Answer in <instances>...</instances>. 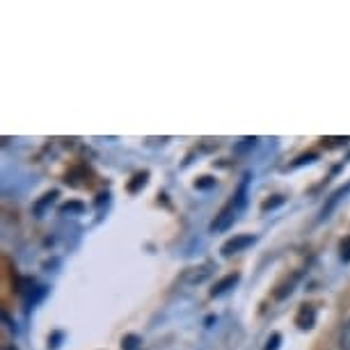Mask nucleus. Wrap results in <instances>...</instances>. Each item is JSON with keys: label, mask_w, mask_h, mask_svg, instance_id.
Listing matches in <instances>:
<instances>
[{"label": "nucleus", "mask_w": 350, "mask_h": 350, "mask_svg": "<svg viewBox=\"0 0 350 350\" xmlns=\"http://www.w3.org/2000/svg\"><path fill=\"white\" fill-rule=\"evenodd\" d=\"M140 343H142V339L137 334H126L122 339V348L124 350H137V348H140Z\"/></svg>", "instance_id": "f8f14e48"}, {"label": "nucleus", "mask_w": 350, "mask_h": 350, "mask_svg": "<svg viewBox=\"0 0 350 350\" xmlns=\"http://www.w3.org/2000/svg\"><path fill=\"white\" fill-rule=\"evenodd\" d=\"M23 293H25V291H23ZM44 295H46V286H35V288L30 286V288H28V298H25V300H28V305H30V307H35L37 302L44 298Z\"/></svg>", "instance_id": "1a4fd4ad"}, {"label": "nucleus", "mask_w": 350, "mask_h": 350, "mask_svg": "<svg viewBox=\"0 0 350 350\" xmlns=\"http://www.w3.org/2000/svg\"><path fill=\"white\" fill-rule=\"evenodd\" d=\"M236 213H239V208H236V204H234V200H231L227 206H224L220 213L215 215V220L211 222V231H227L231 224H234V220H236Z\"/></svg>", "instance_id": "f257e3e1"}, {"label": "nucleus", "mask_w": 350, "mask_h": 350, "mask_svg": "<svg viewBox=\"0 0 350 350\" xmlns=\"http://www.w3.org/2000/svg\"><path fill=\"white\" fill-rule=\"evenodd\" d=\"M206 277H211V263H204V266H197V268H188L183 273V280L188 284H202Z\"/></svg>", "instance_id": "423d86ee"}, {"label": "nucleus", "mask_w": 350, "mask_h": 350, "mask_svg": "<svg viewBox=\"0 0 350 350\" xmlns=\"http://www.w3.org/2000/svg\"><path fill=\"white\" fill-rule=\"evenodd\" d=\"M339 256H341V261H350V236H346L341 243H339Z\"/></svg>", "instance_id": "ddd939ff"}, {"label": "nucleus", "mask_w": 350, "mask_h": 350, "mask_svg": "<svg viewBox=\"0 0 350 350\" xmlns=\"http://www.w3.org/2000/svg\"><path fill=\"white\" fill-rule=\"evenodd\" d=\"M5 350H16L14 346H8V348H5Z\"/></svg>", "instance_id": "6ab92c4d"}, {"label": "nucleus", "mask_w": 350, "mask_h": 350, "mask_svg": "<svg viewBox=\"0 0 350 350\" xmlns=\"http://www.w3.org/2000/svg\"><path fill=\"white\" fill-rule=\"evenodd\" d=\"M350 193V183H346V186L343 188H339V190H334L332 193V197H329V200L325 202V206H323V211H321V217L323 220H325V217H329V213H332V211L339 206V202L341 200H346V195Z\"/></svg>", "instance_id": "39448f33"}, {"label": "nucleus", "mask_w": 350, "mask_h": 350, "mask_svg": "<svg viewBox=\"0 0 350 350\" xmlns=\"http://www.w3.org/2000/svg\"><path fill=\"white\" fill-rule=\"evenodd\" d=\"M284 202H286V197H284V195H273L270 200H266V202L261 204V211H263V213H268V211H273V208H277V206H282Z\"/></svg>", "instance_id": "9b49d317"}, {"label": "nucleus", "mask_w": 350, "mask_h": 350, "mask_svg": "<svg viewBox=\"0 0 350 350\" xmlns=\"http://www.w3.org/2000/svg\"><path fill=\"white\" fill-rule=\"evenodd\" d=\"M211 186H215V179L213 176H202V179H197L195 181V188H211Z\"/></svg>", "instance_id": "f3484780"}, {"label": "nucleus", "mask_w": 350, "mask_h": 350, "mask_svg": "<svg viewBox=\"0 0 350 350\" xmlns=\"http://www.w3.org/2000/svg\"><path fill=\"white\" fill-rule=\"evenodd\" d=\"M295 325L300 329H312L316 325V309L312 305H302L295 316Z\"/></svg>", "instance_id": "20e7f679"}, {"label": "nucleus", "mask_w": 350, "mask_h": 350, "mask_svg": "<svg viewBox=\"0 0 350 350\" xmlns=\"http://www.w3.org/2000/svg\"><path fill=\"white\" fill-rule=\"evenodd\" d=\"M62 213H83L85 206L81 202H67V204H62Z\"/></svg>", "instance_id": "4468645a"}, {"label": "nucleus", "mask_w": 350, "mask_h": 350, "mask_svg": "<svg viewBox=\"0 0 350 350\" xmlns=\"http://www.w3.org/2000/svg\"><path fill=\"white\" fill-rule=\"evenodd\" d=\"M147 179H149V172H140V174L133 176V181H129V193H137L140 188L147 186Z\"/></svg>", "instance_id": "6e6552de"}, {"label": "nucleus", "mask_w": 350, "mask_h": 350, "mask_svg": "<svg viewBox=\"0 0 350 350\" xmlns=\"http://www.w3.org/2000/svg\"><path fill=\"white\" fill-rule=\"evenodd\" d=\"M280 341H282V334H280V332H275V334L268 339L266 348H263V350H277V348H280Z\"/></svg>", "instance_id": "dca6fc26"}, {"label": "nucleus", "mask_w": 350, "mask_h": 350, "mask_svg": "<svg viewBox=\"0 0 350 350\" xmlns=\"http://www.w3.org/2000/svg\"><path fill=\"white\" fill-rule=\"evenodd\" d=\"M316 158H319V154H314V151H312V154H305V156H300L298 161L293 163V167H300V165H305V163H314Z\"/></svg>", "instance_id": "a211bd4d"}, {"label": "nucleus", "mask_w": 350, "mask_h": 350, "mask_svg": "<svg viewBox=\"0 0 350 350\" xmlns=\"http://www.w3.org/2000/svg\"><path fill=\"white\" fill-rule=\"evenodd\" d=\"M55 197H57L55 190H53V193H46V195L42 197V200H39V202L35 204V206H32V211H35V215H42L44 211H46V206H49V204L55 202Z\"/></svg>", "instance_id": "0eeeda50"}, {"label": "nucleus", "mask_w": 350, "mask_h": 350, "mask_svg": "<svg viewBox=\"0 0 350 350\" xmlns=\"http://www.w3.org/2000/svg\"><path fill=\"white\" fill-rule=\"evenodd\" d=\"M239 282H241V275H239V273L227 275V277H222V280H217V282H215V286L211 288V298H220V295H224L227 291H231Z\"/></svg>", "instance_id": "7ed1b4c3"}, {"label": "nucleus", "mask_w": 350, "mask_h": 350, "mask_svg": "<svg viewBox=\"0 0 350 350\" xmlns=\"http://www.w3.org/2000/svg\"><path fill=\"white\" fill-rule=\"evenodd\" d=\"M254 236L252 234H239L234 239H229L227 243L222 245V254L224 256H231V254H239L243 250H247L250 245H254Z\"/></svg>", "instance_id": "f03ea898"}, {"label": "nucleus", "mask_w": 350, "mask_h": 350, "mask_svg": "<svg viewBox=\"0 0 350 350\" xmlns=\"http://www.w3.org/2000/svg\"><path fill=\"white\" fill-rule=\"evenodd\" d=\"M254 142H256V137H243L241 144L236 147V151H239V154H245L247 149H252V147H254Z\"/></svg>", "instance_id": "2eb2a0df"}, {"label": "nucleus", "mask_w": 350, "mask_h": 350, "mask_svg": "<svg viewBox=\"0 0 350 350\" xmlns=\"http://www.w3.org/2000/svg\"><path fill=\"white\" fill-rule=\"evenodd\" d=\"M339 348L350 350V321H346L339 329Z\"/></svg>", "instance_id": "9d476101"}]
</instances>
